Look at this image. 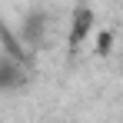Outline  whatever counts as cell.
Segmentation results:
<instances>
[{
    "mask_svg": "<svg viewBox=\"0 0 123 123\" xmlns=\"http://www.w3.org/2000/svg\"><path fill=\"white\" fill-rule=\"evenodd\" d=\"M17 83H20V67L3 60L0 63V86H17Z\"/></svg>",
    "mask_w": 123,
    "mask_h": 123,
    "instance_id": "obj_2",
    "label": "cell"
},
{
    "mask_svg": "<svg viewBox=\"0 0 123 123\" xmlns=\"http://www.w3.org/2000/svg\"><path fill=\"white\" fill-rule=\"evenodd\" d=\"M90 30H93V13H90L86 7H80V10L73 13V30H70V43L77 47V43H80L83 37L90 33Z\"/></svg>",
    "mask_w": 123,
    "mask_h": 123,
    "instance_id": "obj_1",
    "label": "cell"
}]
</instances>
